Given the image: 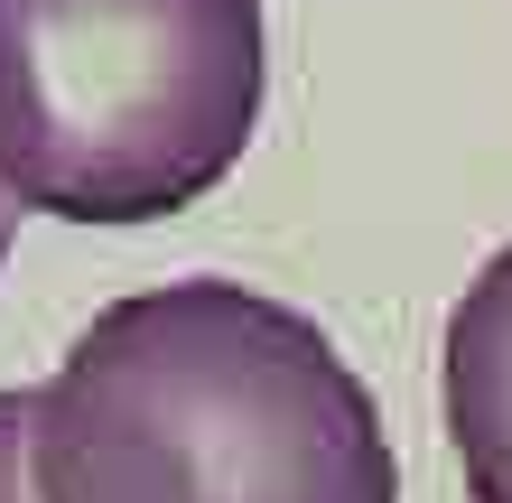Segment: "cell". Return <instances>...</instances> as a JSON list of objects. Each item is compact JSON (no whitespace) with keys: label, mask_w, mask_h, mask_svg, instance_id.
<instances>
[{"label":"cell","mask_w":512,"mask_h":503,"mask_svg":"<svg viewBox=\"0 0 512 503\" xmlns=\"http://www.w3.org/2000/svg\"><path fill=\"white\" fill-rule=\"evenodd\" d=\"M270 94L261 0H0V196L159 224L243 168Z\"/></svg>","instance_id":"cell-2"},{"label":"cell","mask_w":512,"mask_h":503,"mask_svg":"<svg viewBox=\"0 0 512 503\" xmlns=\"http://www.w3.org/2000/svg\"><path fill=\"white\" fill-rule=\"evenodd\" d=\"M438 410L466 503H512V243L466 280L438 345Z\"/></svg>","instance_id":"cell-3"},{"label":"cell","mask_w":512,"mask_h":503,"mask_svg":"<svg viewBox=\"0 0 512 503\" xmlns=\"http://www.w3.org/2000/svg\"><path fill=\"white\" fill-rule=\"evenodd\" d=\"M10 233H19V205L0 196V261H10Z\"/></svg>","instance_id":"cell-5"},{"label":"cell","mask_w":512,"mask_h":503,"mask_svg":"<svg viewBox=\"0 0 512 503\" xmlns=\"http://www.w3.org/2000/svg\"><path fill=\"white\" fill-rule=\"evenodd\" d=\"M28 401L38 503H401L373 382L215 271L112 299Z\"/></svg>","instance_id":"cell-1"},{"label":"cell","mask_w":512,"mask_h":503,"mask_svg":"<svg viewBox=\"0 0 512 503\" xmlns=\"http://www.w3.org/2000/svg\"><path fill=\"white\" fill-rule=\"evenodd\" d=\"M28 392H0V503H38V476H28Z\"/></svg>","instance_id":"cell-4"}]
</instances>
